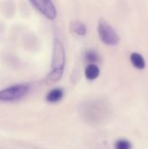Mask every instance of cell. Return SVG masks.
<instances>
[{
	"label": "cell",
	"instance_id": "cell-1",
	"mask_svg": "<svg viewBox=\"0 0 148 149\" xmlns=\"http://www.w3.org/2000/svg\"><path fill=\"white\" fill-rule=\"evenodd\" d=\"M81 115L91 124L101 122L107 114V106L101 101L88 102L82 107Z\"/></svg>",
	"mask_w": 148,
	"mask_h": 149
},
{
	"label": "cell",
	"instance_id": "cell-2",
	"mask_svg": "<svg viewBox=\"0 0 148 149\" xmlns=\"http://www.w3.org/2000/svg\"><path fill=\"white\" fill-rule=\"evenodd\" d=\"M98 34L100 40L107 45H116L120 42L119 34L108 23L104 20H99V22Z\"/></svg>",
	"mask_w": 148,
	"mask_h": 149
},
{
	"label": "cell",
	"instance_id": "cell-3",
	"mask_svg": "<svg viewBox=\"0 0 148 149\" xmlns=\"http://www.w3.org/2000/svg\"><path fill=\"white\" fill-rule=\"evenodd\" d=\"M29 91V86L24 84L11 86L0 91V100L14 101L23 98Z\"/></svg>",
	"mask_w": 148,
	"mask_h": 149
},
{
	"label": "cell",
	"instance_id": "cell-4",
	"mask_svg": "<svg viewBox=\"0 0 148 149\" xmlns=\"http://www.w3.org/2000/svg\"><path fill=\"white\" fill-rule=\"evenodd\" d=\"M65 65V52L63 44L55 40L52 50V59H51V70L64 72Z\"/></svg>",
	"mask_w": 148,
	"mask_h": 149
},
{
	"label": "cell",
	"instance_id": "cell-5",
	"mask_svg": "<svg viewBox=\"0 0 148 149\" xmlns=\"http://www.w3.org/2000/svg\"><path fill=\"white\" fill-rule=\"evenodd\" d=\"M34 7L45 17L53 20L57 17V9L51 0H30Z\"/></svg>",
	"mask_w": 148,
	"mask_h": 149
},
{
	"label": "cell",
	"instance_id": "cell-6",
	"mask_svg": "<svg viewBox=\"0 0 148 149\" xmlns=\"http://www.w3.org/2000/svg\"><path fill=\"white\" fill-rule=\"evenodd\" d=\"M64 96V92L60 88L51 89L46 95V100L50 103H57L62 100Z\"/></svg>",
	"mask_w": 148,
	"mask_h": 149
},
{
	"label": "cell",
	"instance_id": "cell-7",
	"mask_svg": "<svg viewBox=\"0 0 148 149\" xmlns=\"http://www.w3.org/2000/svg\"><path fill=\"white\" fill-rule=\"evenodd\" d=\"M130 60H131L132 65L137 69L142 70L146 67V61L144 58L142 57V55H140V53H137V52L132 53L130 56Z\"/></svg>",
	"mask_w": 148,
	"mask_h": 149
},
{
	"label": "cell",
	"instance_id": "cell-8",
	"mask_svg": "<svg viewBox=\"0 0 148 149\" xmlns=\"http://www.w3.org/2000/svg\"><path fill=\"white\" fill-rule=\"evenodd\" d=\"M85 75L87 79L94 80L99 75V68L95 64H90L86 66L85 70Z\"/></svg>",
	"mask_w": 148,
	"mask_h": 149
},
{
	"label": "cell",
	"instance_id": "cell-9",
	"mask_svg": "<svg viewBox=\"0 0 148 149\" xmlns=\"http://www.w3.org/2000/svg\"><path fill=\"white\" fill-rule=\"evenodd\" d=\"M71 30L79 36H85L86 34V26L79 20L73 21L71 24Z\"/></svg>",
	"mask_w": 148,
	"mask_h": 149
},
{
	"label": "cell",
	"instance_id": "cell-10",
	"mask_svg": "<svg viewBox=\"0 0 148 149\" xmlns=\"http://www.w3.org/2000/svg\"><path fill=\"white\" fill-rule=\"evenodd\" d=\"M63 76V72H57V71H51L48 75L45 78V83L47 85H51L57 81H58Z\"/></svg>",
	"mask_w": 148,
	"mask_h": 149
},
{
	"label": "cell",
	"instance_id": "cell-11",
	"mask_svg": "<svg viewBox=\"0 0 148 149\" xmlns=\"http://www.w3.org/2000/svg\"><path fill=\"white\" fill-rule=\"evenodd\" d=\"M85 58L87 62H89L91 64H94L99 60V56L97 53V52H95L93 50H89L85 52Z\"/></svg>",
	"mask_w": 148,
	"mask_h": 149
},
{
	"label": "cell",
	"instance_id": "cell-12",
	"mask_svg": "<svg viewBox=\"0 0 148 149\" xmlns=\"http://www.w3.org/2000/svg\"><path fill=\"white\" fill-rule=\"evenodd\" d=\"M114 147L117 149H130L132 148V145H131L130 141L124 140V139H121V140H119L115 142Z\"/></svg>",
	"mask_w": 148,
	"mask_h": 149
}]
</instances>
